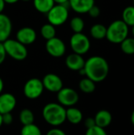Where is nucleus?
<instances>
[{"label":"nucleus","instance_id":"nucleus-33","mask_svg":"<svg viewBox=\"0 0 134 135\" xmlns=\"http://www.w3.org/2000/svg\"><path fill=\"white\" fill-rule=\"evenodd\" d=\"M55 4H64L66 5V3H68L69 0H54Z\"/></svg>","mask_w":134,"mask_h":135},{"label":"nucleus","instance_id":"nucleus-9","mask_svg":"<svg viewBox=\"0 0 134 135\" xmlns=\"http://www.w3.org/2000/svg\"><path fill=\"white\" fill-rule=\"evenodd\" d=\"M47 53L54 58H60L64 55L66 51L65 43L58 37H54L47 40L45 44Z\"/></svg>","mask_w":134,"mask_h":135},{"label":"nucleus","instance_id":"nucleus-28","mask_svg":"<svg viewBox=\"0 0 134 135\" xmlns=\"http://www.w3.org/2000/svg\"><path fill=\"white\" fill-rule=\"evenodd\" d=\"M2 115V124L5 125H10L13 122V116L11 115V112L1 114Z\"/></svg>","mask_w":134,"mask_h":135},{"label":"nucleus","instance_id":"nucleus-24","mask_svg":"<svg viewBox=\"0 0 134 135\" xmlns=\"http://www.w3.org/2000/svg\"><path fill=\"white\" fill-rule=\"evenodd\" d=\"M121 50L126 55H134V37H127L121 44Z\"/></svg>","mask_w":134,"mask_h":135},{"label":"nucleus","instance_id":"nucleus-7","mask_svg":"<svg viewBox=\"0 0 134 135\" xmlns=\"http://www.w3.org/2000/svg\"><path fill=\"white\" fill-rule=\"evenodd\" d=\"M43 89L44 87L42 81L39 78H33L25 82L23 92L27 98L30 100H35L39 98L42 95Z\"/></svg>","mask_w":134,"mask_h":135},{"label":"nucleus","instance_id":"nucleus-41","mask_svg":"<svg viewBox=\"0 0 134 135\" xmlns=\"http://www.w3.org/2000/svg\"><path fill=\"white\" fill-rule=\"evenodd\" d=\"M133 6H134V0H133Z\"/></svg>","mask_w":134,"mask_h":135},{"label":"nucleus","instance_id":"nucleus-27","mask_svg":"<svg viewBox=\"0 0 134 135\" xmlns=\"http://www.w3.org/2000/svg\"><path fill=\"white\" fill-rule=\"evenodd\" d=\"M85 135H107L105 129L95 126L92 128L87 129Z\"/></svg>","mask_w":134,"mask_h":135},{"label":"nucleus","instance_id":"nucleus-19","mask_svg":"<svg viewBox=\"0 0 134 135\" xmlns=\"http://www.w3.org/2000/svg\"><path fill=\"white\" fill-rule=\"evenodd\" d=\"M90 34L92 37L95 40H103L106 38L107 35V27L103 24H95L92 26L90 29Z\"/></svg>","mask_w":134,"mask_h":135},{"label":"nucleus","instance_id":"nucleus-10","mask_svg":"<svg viewBox=\"0 0 134 135\" xmlns=\"http://www.w3.org/2000/svg\"><path fill=\"white\" fill-rule=\"evenodd\" d=\"M42 82L44 89L52 93H58L60 89L63 88L62 80L55 74H46L43 77Z\"/></svg>","mask_w":134,"mask_h":135},{"label":"nucleus","instance_id":"nucleus-39","mask_svg":"<svg viewBox=\"0 0 134 135\" xmlns=\"http://www.w3.org/2000/svg\"><path fill=\"white\" fill-rule=\"evenodd\" d=\"M132 34H133V36L134 37V25L132 26Z\"/></svg>","mask_w":134,"mask_h":135},{"label":"nucleus","instance_id":"nucleus-26","mask_svg":"<svg viewBox=\"0 0 134 135\" xmlns=\"http://www.w3.org/2000/svg\"><path fill=\"white\" fill-rule=\"evenodd\" d=\"M21 135H42L40 129L34 123L23 126Z\"/></svg>","mask_w":134,"mask_h":135},{"label":"nucleus","instance_id":"nucleus-17","mask_svg":"<svg viewBox=\"0 0 134 135\" xmlns=\"http://www.w3.org/2000/svg\"><path fill=\"white\" fill-rule=\"evenodd\" d=\"M66 118L72 124H79L83 119V114L77 108L70 107L66 110Z\"/></svg>","mask_w":134,"mask_h":135},{"label":"nucleus","instance_id":"nucleus-31","mask_svg":"<svg viewBox=\"0 0 134 135\" xmlns=\"http://www.w3.org/2000/svg\"><path fill=\"white\" fill-rule=\"evenodd\" d=\"M85 126L87 129L92 128L96 126V122L94 118H87L85 120Z\"/></svg>","mask_w":134,"mask_h":135},{"label":"nucleus","instance_id":"nucleus-2","mask_svg":"<svg viewBox=\"0 0 134 135\" xmlns=\"http://www.w3.org/2000/svg\"><path fill=\"white\" fill-rule=\"evenodd\" d=\"M44 120L50 125L58 127L66 120L65 108L58 103H49L46 104L42 112Z\"/></svg>","mask_w":134,"mask_h":135},{"label":"nucleus","instance_id":"nucleus-13","mask_svg":"<svg viewBox=\"0 0 134 135\" xmlns=\"http://www.w3.org/2000/svg\"><path fill=\"white\" fill-rule=\"evenodd\" d=\"M12 32V21L10 18L1 13H0V42L3 43L9 39Z\"/></svg>","mask_w":134,"mask_h":135},{"label":"nucleus","instance_id":"nucleus-14","mask_svg":"<svg viewBox=\"0 0 134 135\" xmlns=\"http://www.w3.org/2000/svg\"><path fill=\"white\" fill-rule=\"evenodd\" d=\"M70 8L77 13H86L95 5V0H69Z\"/></svg>","mask_w":134,"mask_h":135},{"label":"nucleus","instance_id":"nucleus-16","mask_svg":"<svg viewBox=\"0 0 134 135\" xmlns=\"http://www.w3.org/2000/svg\"><path fill=\"white\" fill-rule=\"evenodd\" d=\"M96 126L105 129L111 125L112 122V115L111 113L105 109L100 110L94 117Z\"/></svg>","mask_w":134,"mask_h":135},{"label":"nucleus","instance_id":"nucleus-5","mask_svg":"<svg viewBox=\"0 0 134 135\" xmlns=\"http://www.w3.org/2000/svg\"><path fill=\"white\" fill-rule=\"evenodd\" d=\"M48 23L54 26L63 25L69 17V10L64 4H54L47 13Z\"/></svg>","mask_w":134,"mask_h":135},{"label":"nucleus","instance_id":"nucleus-32","mask_svg":"<svg viewBox=\"0 0 134 135\" xmlns=\"http://www.w3.org/2000/svg\"><path fill=\"white\" fill-rule=\"evenodd\" d=\"M47 135H66V133L58 128H54L50 130L47 133Z\"/></svg>","mask_w":134,"mask_h":135},{"label":"nucleus","instance_id":"nucleus-21","mask_svg":"<svg viewBox=\"0 0 134 135\" xmlns=\"http://www.w3.org/2000/svg\"><path fill=\"white\" fill-rule=\"evenodd\" d=\"M40 34L42 37L46 40H48L55 37V35H56L55 26L52 25L50 23L44 24L40 28Z\"/></svg>","mask_w":134,"mask_h":135},{"label":"nucleus","instance_id":"nucleus-37","mask_svg":"<svg viewBox=\"0 0 134 135\" xmlns=\"http://www.w3.org/2000/svg\"><path fill=\"white\" fill-rule=\"evenodd\" d=\"M130 121H131L132 124L134 126V110L133 111L132 114H131V116H130Z\"/></svg>","mask_w":134,"mask_h":135},{"label":"nucleus","instance_id":"nucleus-11","mask_svg":"<svg viewBox=\"0 0 134 135\" xmlns=\"http://www.w3.org/2000/svg\"><path fill=\"white\" fill-rule=\"evenodd\" d=\"M36 32L31 27H23L16 34V40L22 44L27 46L33 44L36 40Z\"/></svg>","mask_w":134,"mask_h":135},{"label":"nucleus","instance_id":"nucleus-22","mask_svg":"<svg viewBox=\"0 0 134 135\" xmlns=\"http://www.w3.org/2000/svg\"><path fill=\"white\" fill-rule=\"evenodd\" d=\"M79 88L85 93H92L96 90V82L88 78H85L81 80Z\"/></svg>","mask_w":134,"mask_h":135},{"label":"nucleus","instance_id":"nucleus-29","mask_svg":"<svg viewBox=\"0 0 134 135\" xmlns=\"http://www.w3.org/2000/svg\"><path fill=\"white\" fill-rule=\"evenodd\" d=\"M88 13L89 16L92 17H94V18L98 17L100 16V9L97 6L94 5V6L88 10Z\"/></svg>","mask_w":134,"mask_h":135},{"label":"nucleus","instance_id":"nucleus-23","mask_svg":"<svg viewBox=\"0 0 134 135\" xmlns=\"http://www.w3.org/2000/svg\"><path fill=\"white\" fill-rule=\"evenodd\" d=\"M19 119L21 123L23 124V126L25 125H29L34 123V114L33 112L28 108H24L21 110V112L19 114Z\"/></svg>","mask_w":134,"mask_h":135},{"label":"nucleus","instance_id":"nucleus-38","mask_svg":"<svg viewBox=\"0 0 134 135\" xmlns=\"http://www.w3.org/2000/svg\"><path fill=\"white\" fill-rule=\"evenodd\" d=\"M2 125V115L0 114V127Z\"/></svg>","mask_w":134,"mask_h":135},{"label":"nucleus","instance_id":"nucleus-12","mask_svg":"<svg viewBox=\"0 0 134 135\" xmlns=\"http://www.w3.org/2000/svg\"><path fill=\"white\" fill-rule=\"evenodd\" d=\"M17 100L11 93H2L0 95V114L11 112L16 107Z\"/></svg>","mask_w":134,"mask_h":135},{"label":"nucleus","instance_id":"nucleus-30","mask_svg":"<svg viewBox=\"0 0 134 135\" xmlns=\"http://www.w3.org/2000/svg\"><path fill=\"white\" fill-rule=\"evenodd\" d=\"M6 55H6V50H5L4 45H3V43L0 42V65L3 63V62L6 59Z\"/></svg>","mask_w":134,"mask_h":135},{"label":"nucleus","instance_id":"nucleus-20","mask_svg":"<svg viewBox=\"0 0 134 135\" xmlns=\"http://www.w3.org/2000/svg\"><path fill=\"white\" fill-rule=\"evenodd\" d=\"M122 20L130 27L134 25V6H126L122 14Z\"/></svg>","mask_w":134,"mask_h":135},{"label":"nucleus","instance_id":"nucleus-35","mask_svg":"<svg viewBox=\"0 0 134 135\" xmlns=\"http://www.w3.org/2000/svg\"><path fill=\"white\" fill-rule=\"evenodd\" d=\"M19 0H4L5 3H7V4H14L16 2H17Z\"/></svg>","mask_w":134,"mask_h":135},{"label":"nucleus","instance_id":"nucleus-8","mask_svg":"<svg viewBox=\"0 0 134 135\" xmlns=\"http://www.w3.org/2000/svg\"><path fill=\"white\" fill-rule=\"evenodd\" d=\"M57 93L58 104L63 107H73L79 100L78 93L71 88H62Z\"/></svg>","mask_w":134,"mask_h":135},{"label":"nucleus","instance_id":"nucleus-3","mask_svg":"<svg viewBox=\"0 0 134 135\" xmlns=\"http://www.w3.org/2000/svg\"><path fill=\"white\" fill-rule=\"evenodd\" d=\"M129 35V26L122 20L114 21L107 28L106 38L112 44H121Z\"/></svg>","mask_w":134,"mask_h":135},{"label":"nucleus","instance_id":"nucleus-34","mask_svg":"<svg viewBox=\"0 0 134 135\" xmlns=\"http://www.w3.org/2000/svg\"><path fill=\"white\" fill-rule=\"evenodd\" d=\"M5 5H6V3H5L4 0H0V13H2V11L5 8Z\"/></svg>","mask_w":134,"mask_h":135},{"label":"nucleus","instance_id":"nucleus-6","mask_svg":"<svg viewBox=\"0 0 134 135\" xmlns=\"http://www.w3.org/2000/svg\"><path fill=\"white\" fill-rule=\"evenodd\" d=\"M70 43L73 53L81 55L86 54L91 47V43L88 37L82 32L73 33L70 38Z\"/></svg>","mask_w":134,"mask_h":135},{"label":"nucleus","instance_id":"nucleus-40","mask_svg":"<svg viewBox=\"0 0 134 135\" xmlns=\"http://www.w3.org/2000/svg\"><path fill=\"white\" fill-rule=\"evenodd\" d=\"M21 1H23V2H29L31 0H21Z\"/></svg>","mask_w":134,"mask_h":135},{"label":"nucleus","instance_id":"nucleus-36","mask_svg":"<svg viewBox=\"0 0 134 135\" xmlns=\"http://www.w3.org/2000/svg\"><path fill=\"white\" fill-rule=\"evenodd\" d=\"M3 88H4V83H3L2 79L0 78V94L2 92V90H3Z\"/></svg>","mask_w":134,"mask_h":135},{"label":"nucleus","instance_id":"nucleus-15","mask_svg":"<svg viewBox=\"0 0 134 135\" xmlns=\"http://www.w3.org/2000/svg\"><path fill=\"white\" fill-rule=\"evenodd\" d=\"M85 60L82 55L73 53L69 55L66 59V65L68 69L73 71H79L85 66Z\"/></svg>","mask_w":134,"mask_h":135},{"label":"nucleus","instance_id":"nucleus-1","mask_svg":"<svg viewBox=\"0 0 134 135\" xmlns=\"http://www.w3.org/2000/svg\"><path fill=\"white\" fill-rule=\"evenodd\" d=\"M84 70L86 78L96 83L101 82L109 74V64L103 57L95 55L85 61Z\"/></svg>","mask_w":134,"mask_h":135},{"label":"nucleus","instance_id":"nucleus-4","mask_svg":"<svg viewBox=\"0 0 134 135\" xmlns=\"http://www.w3.org/2000/svg\"><path fill=\"white\" fill-rule=\"evenodd\" d=\"M3 45L6 55L14 60L22 61L24 60L28 56V50L26 46L17 40L7 39L3 42Z\"/></svg>","mask_w":134,"mask_h":135},{"label":"nucleus","instance_id":"nucleus-18","mask_svg":"<svg viewBox=\"0 0 134 135\" xmlns=\"http://www.w3.org/2000/svg\"><path fill=\"white\" fill-rule=\"evenodd\" d=\"M54 0H33V5L35 9L41 13L47 14L49 10L54 6Z\"/></svg>","mask_w":134,"mask_h":135},{"label":"nucleus","instance_id":"nucleus-25","mask_svg":"<svg viewBox=\"0 0 134 135\" xmlns=\"http://www.w3.org/2000/svg\"><path fill=\"white\" fill-rule=\"evenodd\" d=\"M70 28L74 33L82 32L85 28V21L81 17H74L70 21Z\"/></svg>","mask_w":134,"mask_h":135}]
</instances>
